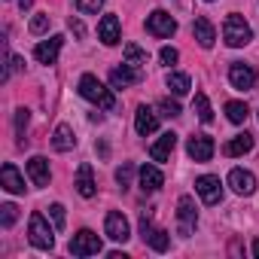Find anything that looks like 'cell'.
<instances>
[{
  "label": "cell",
  "instance_id": "36",
  "mask_svg": "<svg viewBox=\"0 0 259 259\" xmlns=\"http://www.w3.org/2000/svg\"><path fill=\"white\" fill-rule=\"evenodd\" d=\"M49 217L55 220V229H64V207L61 204H52L49 207Z\"/></svg>",
  "mask_w": 259,
  "mask_h": 259
},
{
  "label": "cell",
  "instance_id": "28",
  "mask_svg": "<svg viewBox=\"0 0 259 259\" xmlns=\"http://www.w3.org/2000/svg\"><path fill=\"white\" fill-rule=\"evenodd\" d=\"M125 61L135 64V67H144V64H147V52H144L138 43H128V46H125Z\"/></svg>",
  "mask_w": 259,
  "mask_h": 259
},
{
  "label": "cell",
  "instance_id": "40",
  "mask_svg": "<svg viewBox=\"0 0 259 259\" xmlns=\"http://www.w3.org/2000/svg\"><path fill=\"white\" fill-rule=\"evenodd\" d=\"M207 4H210V0H207Z\"/></svg>",
  "mask_w": 259,
  "mask_h": 259
},
{
  "label": "cell",
  "instance_id": "37",
  "mask_svg": "<svg viewBox=\"0 0 259 259\" xmlns=\"http://www.w3.org/2000/svg\"><path fill=\"white\" fill-rule=\"evenodd\" d=\"M70 31H73L76 37H85V28H82V22H76V19H70Z\"/></svg>",
  "mask_w": 259,
  "mask_h": 259
},
{
  "label": "cell",
  "instance_id": "12",
  "mask_svg": "<svg viewBox=\"0 0 259 259\" xmlns=\"http://www.w3.org/2000/svg\"><path fill=\"white\" fill-rule=\"evenodd\" d=\"M61 46H64V37H49V40H43V43H37L34 46V58L40 61V64H55V58H58V52H61Z\"/></svg>",
  "mask_w": 259,
  "mask_h": 259
},
{
  "label": "cell",
  "instance_id": "5",
  "mask_svg": "<svg viewBox=\"0 0 259 259\" xmlns=\"http://www.w3.org/2000/svg\"><path fill=\"white\" fill-rule=\"evenodd\" d=\"M141 235H144V244H150L156 253H165L168 244H171L168 232H165V229H156V226L150 223V213H147V210L141 213Z\"/></svg>",
  "mask_w": 259,
  "mask_h": 259
},
{
  "label": "cell",
  "instance_id": "7",
  "mask_svg": "<svg viewBox=\"0 0 259 259\" xmlns=\"http://www.w3.org/2000/svg\"><path fill=\"white\" fill-rule=\"evenodd\" d=\"M229 82L238 89V92H250L256 85V70L244 61H232L229 64Z\"/></svg>",
  "mask_w": 259,
  "mask_h": 259
},
{
  "label": "cell",
  "instance_id": "30",
  "mask_svg": "<svg viewBox=\"0 0 259 259\" xmlns=\"http://www.w3.org/2000/svg\"><path fill=\"white\" fill-rule=\"evenodd\" d=\"M132 174H135V165L132 162H122V168H116V183L122 189H128V186H132Z\"/></svg>",
  "mask_w": 259,
  "mask_h": 259
},
{
  "label": "cell",
  "instance_id": "22",
  "mask_svg": "<svg viewBox=\"0 0 259 259\" xmlns=\"http://www.w3.org/2000/svg\"><path fill=\"white\" fill-rule=\"evenodd\" d=\"M28 174H31L34 186H49V162L43 156H34L28 162Z\"/></svg>",
  "mask_w": 259,
  "mask_h": 259
},
{
  "label": "cell",
  "instance_id": "24",
  "mask_svg": "<svg viewBox=\"0 0 259 259\" xmlns=\"http://www.w3.org/2000/svg\"><path fill=\"white\" fill-rule=\"evenodd\" d=\"M253 150V135H238V138H232L226 147H223V153L229 156V159H235V156H244V153H250Z\"/></svg>",
  "mask_w": 259,
  "mask_h": 259
},
{
  "label": "cell",
  "instance_id": "39",
  "mask_svg": "<svg viewBox=\"0 0 259 259\" xmlns=\"http://www.w3.org/2000/svg\"><path fill=\"white\" fill-rule=\"evenodd\" d=\"M19 4H22V10H31V0H19Z\"/></svg>",
  "mask_w": 259,
  "mask_h": 259
},
{
  "label": "cell",
  "instance_id": "11",
  "mask_svg": "<svg viewBox=\"0 0 259 259\" xmlns=\"http://www.w3.org/2000/svg\"><path fill=\"white\" fill-rule=\"evenodd\" d=\"M144 79V70L141 67H135V64H122V67H116V70H110V85L113 89H128V85H135V82H141Z\"/></svg>",
  "mask_w": 259,
  "mask_h": 259
},
{
  "label": "cell",
  "instance_id": "23",
  "mask_svg": "<svg viewBox=\"0 0 259 259\" xmlns=\"http://www.w3.org/2000/svg\"><path fill=\"white\" fill-rule=\"evenodd\" d=\"M162 183H165V177H162V171L156 165H144L141 168V189L144 192H156V189H162Z\"/></svg>",
  "mask_w": 259,
  "mask_h": 259
},
{
  "label": "cell",
  "instance_id": "4",
  "mask_svg": "<svg viewBox=\"0 0 259 259\" xmlns=\"http://www.w3.org/2000/svg\"><path fill=\"white\" fill-rule=\"evenodd\" d=\"M195 223H198V210H195V201L189 195H180L177 201V232L183 238H189L195 232Z\"/></svg>",
  "mask_w": 259,
  "mask_h": 259
},
{
  "label": "cell",
  "instance_id": "33",
  "mask_svg": "<svg viewBox=\"0 0 259 259\" xmlns=\"http://www.w3.org/2000/svg\"><path fill=\"white\" fill-rule=\"evenodd\" d=\"M28 119H31V113L22 107V110H16V132H19V138L25 135V128H28Z\"/></svg>",
  "mask_w": 259,
  "mask_h": 259
},
{
  "label": "cell",
  "instance_id": "20",
  "mask_svg": "<svg viewBox=\"0 0 259 259\" xmlns=\"http://www.w3.org/2000/svg\"><path fill=\"white\" fill-rule=\"evenodd\" d=\"M76 192L82 198H95L98 186H95V177H92V165H79V171H76Z\"/></svg>",
  "mask_w": 259,
  "mask_h": 259
},
{
  "label": "cell",
  "instance_id": "13",
  "mask_svg": "<svg viewBox=\"0 0 259 259\" xmlns=\"http://www.w3.org/2000/svg\"><path fill=\"white\" fill-rule=\"evenodd\" d=\"M213 141L207 138V135H195V138H189V144H186V153H189V159H195V162H210V156H213Z\"/></svg>",
  "mask_w": 259,
  "mask_h": 259
},
{
  "label": "cell",
  "instance_id": "38",
  "mask_svg": "<svg viewBox=\"0 0 259 259\" xmlns=\"http://www.w3.org/2000/svg\"><path fill=\"white\" fill-rule=\"evenodd\" d=\"M253 256H259V238L253 241Z\"/></svg>",
  "mask_w": 259,
  "mask_h": 259
},
{
  "label": "cell",
  "instance_id": "31",
  "mask_svg": "<svg viewBox=\"0 0 259 259\" xmlns=\"http://www.w3.org/2000/svg\"><path fill=\"white\" fill-rule=\"evenodd\" d=\"M46 31H49V16L46 13H37L31 19V34H46Z\"/></svg>",
  "mask_w": 259,
  "mask_h": 259
},
{
  "label": "cell",
  "instance_id": "2",
  "mask_svg": "<svg viewBox=\"0 0 259 259\" xmlns=\"http://www.w3.org/2000/svg\"><path fill=\"white\" fill-rule=\"evenodd\" d=\"M223 40H226L232 49H241V46H247V43L253 40V31H250V25L244 22V16L232 13V16L226 19V25H223Z\"/></svg>",
  "mask_w": 259,
  "mask_h": 259
},
{
  "label": "cell",
  "instance_id": "17",
  "mask_svg": "<svg viewBox=\"0 0 259 259\" xmlns=\"http://www.w3.org/2000/svg\"><path fill=\"white\" fill-rule=\"evenodd\" d=\"M192 34H195V40H198V46H201V49H210V46H213V40H217V31H213L210 19H204V16H198V19L192 22Z\"/></svg>",
  "mask_w": 259,
  "mask_h": 259
},
{
  "label": "cell",
  "instance_id": "3",
  "mask_svg": "<svg viewBox=\"0 0 259 259\" xmlns=\"http://www.w3.org/2000/svg\"><path fill=\"white\" fill-rule=\"evenodd\" d=\"M28 238L37 250H52L55 247V235L49 229V223L43 220V213H31V223H28Z\"/></svg>",
  "mask_w": 259,
  "mask_h": 259
},
{
  "label": "cell",
  "instance_id": "1",
  "mask_svg": "<svg viewBox=\"0 0 259 259\" xmlns=\"http://www.w3.org/2000/svg\"><path fill=\"white\" fill-rule=\"evenodd\" d=\"M79 95H82L85 101L98 104L101 110H116V98H113V92L104 89L101 79L92 76V73H82V76H79Z\"/></svg>",
  "mask_w": 259,
  "mask_h": 259
},
{
  "label": "cell",
  "instance_id": "34",
  "mask_svg": "<svg viewBox=\"0 0 259 259\" xmlns=\"http://www.w3.org/2000/svg\"><path fill=\"white\" fill-rule=\"evenodd\" d=\"M76 7L82 10V13H89V16H95L101 7H104V0H76Z\"/></svg>",
  "mask_w": 259,
  "mask_h": 259
},
{
  "label": "cell",
  "instance_id": "25",
  "mask_svg": "<svg viewBox=\"0 0 259 259\" xmlns=\"http://www.w3.org/2000/svg\"><path fill=\"white\" fill-rule=\"evenodd\" d=\"M192 107H195V113H198V119H201V122H213V110H210V101H207V95H204V92H198V95H195Z\"/></svg>",
  "mask_w": 259,
  "mask_h": 259
},
{
  "label": "cell",
  "instance_id": "19",
  "mask_svg": "<svg viewBox=\"0 0 259 259\" xmlns=\"http://www.w3.org/2000/svg\"><path fill=\"white\" fill-rule=\"evenodd\" d=\"M98 37L104 46H116L119 43V19L116 16H104L101 25H98Z\"/></svg>",
  "mask_w": 259,
  "mask_h": 259
},
{
  "label": "cell",
  "instance_id": "15",
  "mask_svg": "<svg viewBox=\"0 0 259 259\" xmlns=\"http://www.w3.org/2000/svg\"><path fill=\"white\" fill-rule=\"evenodd\" d=\"M0 183H4V189L7 192H13V195H22L25 192V177L19 174V168L16 165H4V168H0Z\"/></svg>",
  "mask_w": 259,
  "mask_h": 259
},
{
  "label": "cell",
  "instance_id": "14",
  "mask_svg": "<svg viewBox=\"0 0 259 259\" xmlns=\"http://www.w3.org/2000/svg\"><path fill=\"white\" fill-rule=\"evenodd\" d=\"M229 186L238 192V195H253L256 192V177L244 168H232L229 171Z\"/></svg>",
  "mask_w": 259,
  "mask_h": 259
},
{
  "label": "cell",
  "instance_id": "32",
  "mask_svg": "<svg viewBox=\"0 0 259 259\" xmlns=\"http://www.w3.org/2000/svg\"><path fill=\"white\" fill-rule=\"evenodd\" d=\"M159 110H162V116H168V119H177V116L183 113V110H180V104H177V101H168V98H165V101H159Z\"/></svg>",
  "mask_w": 259,
  "mask_h": 259
},
{
  "label": "cell",
  "instance_id": "16",
  "mask_svg": "<svg viewBox=\"0 0 259 259\" xmlns=\"http://www.w3.org/2000/svg\"><path fill=\"white\" fill-rule=\"evenodd\" d=\"M135 128H138V135H153L156 128H159V116L153 113V107L141 104L138 113H135Z\"/></svg>",
  "mask_w": 259,
  "mask_h": 259
},
{
  "label": "cell",
  "instance_id": "6",
  "mask_svg": "<svg viewBox=\"0 0 259 259\" xmlns=\"http://www.w3.org/2000/svg\"><path fill=\"white\" fill-rule=\"evenodd\" d=\"M101 250H104L101 238H98L95 232H89V229H82V232H76V235L70 238V253H73V256H98Z\"/></svg>",
  "mask_w": 259,
  "mask_h": 259
},
{
  "label": "cell",
  "instance_id": "29",
  "mask_svg": "<svg viewBox=\"0 0 259 259\" xmlns=\"http://www.w3.org/2000/svg\"><path fill=\"white\" fill-rule=\"evenodd\" d=\"M19 220V207L16 204H0V226H4V229H13V223Z\"/></svg>",
  "mask_w": 259,
  "mask_h": 259
},
{
  "label": "cell",
  "instance_id": "27",
  "mask_svg": "<svg viewBox=\"0 0 259 259\" xmlns=\"http://www.w3.org/2000/svg\"><path fill=\"white\" fill-rule=\"evenodd\" d=\"M168 89H171L174 95H186V92L192 89V82H189L186 73H168Z\"/></svg>",
  "mask_w": 259,
  "mask_h": 259
},
{
  "label": "cell",
  "instance_id": "18",
  "mask_svg": "<svg viewBox=\"0 0 259 259\" xmlns=\"http://www.w3.org/2000/svg\"><path fill=\"white\" fill-rule=\"evenodd\" d=\"M174 147H177V135L174 132H165L153 147H150V156H153V162H168V156L174 153Z\"/></svg>",
  "mask_w": 259,
  "mask_h": 259
},
{
  "label": "cell",
  "instance_id": "21",
  "mask_svg": "<svg viewBox=\"0 0 259 259\" xmlns=\"http://www.w3.org/2000/svg\"><path fill=\"white\" fill-rule=\"evenodd\" d=\"M52 147H55L58 153H67V150H73V147H76V138H73V128H70L67 122H61V125L55 128V138H52Z\"/></svg>",
  "mask_w": 259,
  "mask_h": 259
},
{
  "label": "cell",
  "instance_id": "9",
  "mask_svg": "<svg viewBox=\"0 0 259 259\" xmlns=\"http://www.w3.org/2000/svg\"><path fill=\"white\" fill-rule=\"evenodd\" d=\"M147 31H150L153 37H171V34L177 31V22L171 19V13L156 10V13L147 16Z\"/></svg>",
  "mask_w": 259,
  "mask_h": 259
},
{
  "label": "cell",
  "instance_id": "8",
  "mask_svg": "<svg viewBox=\"0 0 259 259\" xmlns=\"http://www.w3.org/2000/svg\"><path fill=\"white\" fill-rule=\"evenodd\" d=\"M104 229H107V238H113V241H119V244H125L128 238H132V226H128L125 213H119V210H110V213H107Z\"/></svg>",
  "mask_w": 259,
  "mask_h": 259
},
{
  "label": "cell",
  "instance_id": "10",
  "mask_svg": "<svg viewBox=\"0 0 259 259\" xmlns=\"http://www.w3.org/2000/svg\"><path fill=\"white\" fill-rule=\"evenodd\" d=\"M195 192L201 195L204 204H220L223 201V186H220V177H213V174L198 177L195 180Z\"/></svg>",
  "mask_w": 259,
  "mask_h": 259
},
{
  "label": "cell",
  "instance_id": "35",
  "mask_svg": "<svg viewBox=\"0 0 259 259\" xmlns=\"http://www.w3.org/2000/svg\"><path fill=\"white\" fill-rule=\"evenodd\" d=\"M159 58H162L165 64H177V58H180V52H177L174 46H165V49L159 52Z\"/></svg>",
  "mask_w": 259,
  "mask_h": 259
},
{
  "label": "cell",
  "instance_id": "26",
  "mask_svg": "<svg viewBox=\"0 0 259 259\" xmlns=\"http://www.w3.org/2000/svg\"><path fill=\"white\" fill-rule=\"evenodd\" d=\"M226 116H229V122L241 125V122L250 116V110H247V104H241V101H229V104H226Z\"/></svg>",
  "mask_w": 259,
  "mask_h": 259
}]
</instances>
